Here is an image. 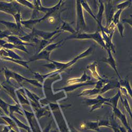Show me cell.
<instances>
[{"label": "cell", "instance_id": "3957f363", "mask_svg": "<svg viewBox=\"0 0 132 132\" xmlns=\"http://www.w3.org/2000/svg\"><path fill=\"white\" fill-rule=\"evenodd\" d=\"M0 23H2V24L5 26L9 29V31H10L11 32L12 31V30L15 28V26L13 23H11V22H6L2 20H0Z\"/></svg>", "mask_w": 132, "mask_h": 132}, {"label": "cell", "instance_id": "8992f818", "mask_svg": "<svg viewBox=\"0 0 132 132\" xmlns=\"http://www.w3.org/2000/svg\"><path fill=\"white\" fill-rule=\"evenodd\" d=\"M1 32H2V31H1V30H0V33H1Z\"/></svg>", "mask_w": 132, "mask_h": 132}, {"label": "cell", "instance_id": "7a4b0ae2", "mask_svg": "<svg viewBox=\"0 0 132 132\" xmlns=\"http://www.w3.org/2000/svg\"><path fill=\"white\" fill-rule=\"evenodd\" d=\"M0 57L2 58H4L7 57H10L12 58L13 57L16 58V56L13 52L9 51L4 48H2L1 49H0Z\"/></svg>", "mask_w": 132, "mask_h": 132}, {"label": "cell", "instance_id": "277c9868", "mask_svg": "<svg viewBox=\"0 0 132 132\" xmlns=\"http://www.w3.org/2000/svg\"><path fill=\"white\" fill-rule=\"evenodd\" d=\"M11 34L10 31L6 30V31H2L1 33H0V39H3L4 38H6L7 37L9 36V35Z\"/></svg>", "mask_w": 132, "mask_h": 132}, {"label": "cell", "instance_id": "6da1fadb", "mask_svg": "<svg viewBox=\"0 0 132 132\" xmlns=\"http://www.w3.org/2000/svg\"><path fill=\"white\" fill-rule=\"evenodd\" d=\"M0 11L8 14H14L15 10L12 3L0 1Z\"/></svg>", "mask_w": 132, "mask_h": 132}, {"label": "cell", "instance_id": "52a82bcc", "mask_svg": "<svg viewBox=\"0 0 132 132\" xmlns=\"http://www.w3.org/2000/svg\"><path fill=\"white\" fill-rule=\"evenodd\" d=\"M75 132H76V131H75Z\"/></svg>", "mask_w": 132, "mask_h": 132}, {"label": "cell", "instance_id": "5b68a950", "mask_svg": "<svg viewBox=\"0 0 132 132\" xmlns=\"http://www.w3.org/2000/svg\"><path fill=\"white\" fill-rule=\"evenodd\" d=\"M2 88V85L0 84V89Z\"/></svg>", "mask_w": 132, "mask_h": 132}]
</instances>
